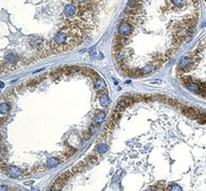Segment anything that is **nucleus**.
Returning a JSON list of instances; mask_svg holds the SVG:
<instances>
[{
  "instance_id": "obj_14",
  "label": "nucleus",
  "mask_w": 206,
  "mask_h": 191,
  "mask_svg": "<svg viewBox=\"0 0 206 191\" xmlns=\"http://www.w3.org/2000/svg\"><path fill=\"white\" fill-rule=\"evenodd\" d=\"M151 83H154V84H162V81L156 80V81H153V82H151Z\"/></svg>"
},
{
  "instance_id": "obj_4",
  "label": "nucleus",
  "mask_w": 206,
  "mask_h": 191,
  "mask_svg": "<svg viewBox=\"0 0 206 191\" xmlns=\"http://www.w3.org/2000/svg\"><path fill=\"white\" fill-rule=\"evenodd\" d=\"M158 68H159V67H158L155 63H153V64H151V65H149V66L145 67V68H142L141 70H142V73H143V74H147V73H152V72H154V71L157 70Z\"/></svg>"
},
{
  "instance_id": "obj_3",
  "label": "nucleus",
  "mask_w": 206,
  "mask_h": 191,
  "mask_svg": "<svg viewBox=\"0 0 206 191\" xmlns=\"http://www.w3.org/2000/svg\"><path fill=\"white\" fill-rule=\"evenodd\" d=\"M6 171L9 172V174L12 176V177H18V176H20L21 173H22V171L19 169V168L15 167V166H10V167L8 168Z\"/></svg>"
},
{
  "instance_id": "obj_2",
  "label": "nucleus",
  "mask_w": 206,
  "mask_h": 191,
  "mask_svg": "<svg viewBox=\"0 0 206 191\" xmlns=\"http://www.w3.org/2000/svg\"><path fill=\"white\" fill-rule=\"evenodd\" d=\"M77 11H79V9H77V8H75L74 5H72V4H69V5H66V6H65L63 14H64V16H65L66 18H68V19L71 20V17H74V16H75Z\"/></svg>"
},
{
  "instance_id": "obj_1",
  "label": "nucleus",
  "mask_w": 206,
  "mask_h": 191,
  "mask_svg": "<svg viewBox=\"0 0 206 191\" xmlns=\"http://www.w3.org/2000/svg\"><path fill=\"white\" fill-rule=\"evenodd\" d=\"M132 26L131 24H129V22L127 21H123L122 24L119 25V29H118V32L119 34L123 35V36H129L131 33H132Z\"/></svg>"
},
{
  "instance_id": "obj_9",
  "label": "nucleus",
  "mask_w": 206,
  "mask_h": 191,
  "mask_svg": "<svg viewBox=\"0 0 206 191\" xmlns=\"http://www.w3.org/2000/svg\"><path fill=\"white\" fill-rule=\"evenodd\" d=\"M104 119H105V113L104 111H99V113H97V115H96L95 121H96V123H102L103 121H104Z\"/></svg>"
},
{
  "instance_id": "obj_18",
  "label": "nucleus",
  "mask_w": 206,
  "mask_h": 191,
  "mask_svg": "<svg viewBox=\"0 0 206 191\" xmlns=\"http://www.w3.org/2000/svg\"><path fill=\"white\" fill-rule=\"evenodd\" d=\"M205 1H206V0H205Z\"/></svg>"
},
{
  "instance_id": "obj_17",
  "label": "nucleus",
  "mask_w": 206,
  "mask_h": 191,
  "mask_svg": "<svg viewBox=\"0 0 206 191\" xmlns=\"http://www.w3.org/2000/svg\"><path fill=\"white\" fill-rule=\"evenodd\" d=\"M4 87V83L3 82H1V88H3Z\"/></svg>"
},
{
  "instance_id": "obj_11",
  "label": "nucleus",
  "mask_w": 206,
  "mask_h": 191,
  "mask_svg": "<svg viewBox=\"0 0 206 191\" xmlns=\"http://www.w3.org/2000/svg\"><path fill=\"white\" fill-rule=\"evenodd\" d=\"M106 150H107V145H106L105 143H101V144H99L98 147H97V152L100 153V154L105 153Z\"/></svg>"
},
{
  "instance_id": "obj_6",
  "label": "nucleus",
  "mask_w": 206,
  "mask_h": 191,
  "mask_svg": "<svg viewBox=\"0 0 206 191\" xmlns=\"http://www.w3.org/2000/svg\"><path fill=\"white\" fill-rule=\"evenodd\" d=\"M60 162H61V160L59 159V158H50L48 161H47V166H48V168L49 169H51V168H54V167H56V166H59L60 165Z\"/></svg>"
},
{
  "instance_id": "obj_10",
  "label": "nucleus",
  "mask_w": 206,
  "mask_h": 191,
  "mask_svg": "<svg viewBox=\"0 0 206 191\" xmlns=\"http://www.w3.org/2000/svg\"><path fill=\"white\" fill-rule=\"evenodd\" d=\"M0 109H1V114H6L8 111L10 110V104L6 102H2L1 105H0Z\"/></svg>"
},
{
  "instance_id": "obj_13",
  "label": "nucleus",
  "mask_w": 206,
  "mask_h": 191,
  "mask_svg": "<svg viewBox=\"0 0 206 191\" xmlns=\"http://www.w3.org/2000/svg\"><path fill=\"white\" fill-rule=\"evenodd\" d=\"M167 189H168V190H182V188H181V187H178V186H177V185H175V184L170 185Z\"/></svg>"
},
{
  "instance_id": "obj_7",
  "label": "nucleus",
  "mask_w": 206,
  "mask_h": 191,
  "mask_svg": "<svg viewBox=\"0 0 206 191\" xmlns=\"http://www.w3.org/2000/svg\"><path fill=\"white\" fill-rule=\"evenodd\" d=\"M5 61H6L8 63H10V64L14 65V64L16 63V56H15V54L11 53V52H8V53L5 54Z\"/></svg>"
},
{
  "instance_id": "obj_8",
  "label": "nucleus",
  "mask_w": 206,
  "mask_h": 191,
  "mask_svg": "<svg viewBox=\"0 0 206 191\" xmlns=\"http://www.w3.org/2000/svg\"><path fill=\"white\" fill-rule=\"evenodd\" d=\"M99 101H100V103H101L102 106H107V105L109 104V98H108L107 95H102V96H100Z\"/></svg>"
},
{
  "instance_id": "obj_15",
  "label": "nucleus",
  "mask_w": 206,
  "mask_h": 191,
  "mask_svg": "<svg viewBox=\"0 0 206 191\" xmlns=\"http://www.w3.org/2000/svg\"><path fill=\"white\" fill-rule=\"evenodd\" d=\"M32 184H33V182H27L25 185H27V186H28V185H32Z\"/></svg>"
},
{
  "instance_id": "obj_12",
  "label": "nucleus",
  "mask_w": 206,
  "mask_h": 191,
  "mask_svg": "<svg viewBox=\"0 0 206 191\" xmlns=\"http://www.w3.org/2000/svg\"><path fill=\"white\" fill-rule=\"evenodd\" d=\"M89 54H90V58L91 59H97V50L95 48H93V49L90 50Z\"/></svg>"
},
{
  "instance_id": "obj_16",
  "label": "nucleus",
  "mask_w": 206,
  "mask_h": 191,
  "mask_svg": "<svg viewBox=\"0 0 206 191\" xmlns=\"http://www.w3.org/2000/svg\"><path fill=\"white\" fill-rule=\"evenodd\" d=\"M6 188H5V186H1V190H5Z\"/></svg>"
},
{
  "instance_id": "obj_5",
  "label": "nucleus",
  "mask_w": 206,
  "mask_h": 191,
  "mask_svg": "<svg viewBox=\"0 0 206 191\" xmlns=\"http://www.w3.org/2000/svg\"><path fill=\"white\" fill-rule=\"evenodd\" d=\"M105 87H106L105 82L103 81L101 77L97 79V80H96V88H97V90L98 91H102V90H104V89H105Z\"/></svg>"
}]
</instances>
